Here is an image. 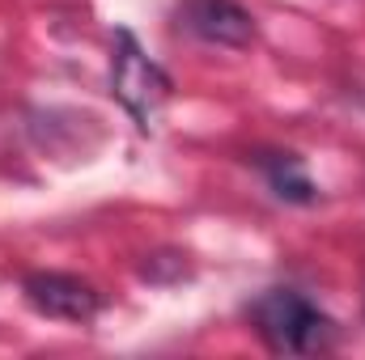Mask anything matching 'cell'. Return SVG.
Returning a JSON list of instances; mask_svg holds the SVG:
<instances>
[{
	"label": "cell",
	"instance_id": "cell-4",
	"mask_svg": "<svg viewBox=\"0 0 365 360\" xmlns=\"http://www.w3.org/2000/svg\"><path fill=\"white\" fill-rule=\"evenodd\" d=\"M182 26L217 47H251L255 43V17L238 0H187Z\"/></svg>",
	"mask_w": 365,
	"mask_h": 360
},
{
	"label": "cell",
	"instance_id": "cell-3",
	"mask_svg": "<svg viewBox=\"0 0 365 360\" xmlns=\"http://www.w3.org/2000/svg\"><path fill=\"white\" fill-rule=\"evenodd\" d=\"M21 292L34 314L60 318V322H90L102 309L98 288L86 284L81 275H64V271H34V275H26Z\"/></svg>",
	"mask_w": 365,
	"mask_h": 360
},
{
	"label": "cell",
	"instance_id": "cell-2",
	"mask_svg": "<svg viewBox=\"0 0 365 360\" xmlns=\"http://www.w3.org/2000/svg\"><path fill=\"white\" fill-rule=\"evenodd\" d=\"M110 93L119 97V106L136 119L140 132H158L162 127V115L170 106V77L162 73V64H153L145 55V47L119 30L115 38V55H110Z\"/></svg>",
	"mask_w": 365,
	"mask_h": 360
},
{
	"label": "cell",
	"instance_id": "cell-1",
	"mask_svg": "<svg viewBox=\"0 0 365 360\" xmlns=\"http://www.w3.org/2000/svg\"><path fill=\"white\" fill-rule=\"evenodd\" d=\"M255 331L264 335V344L280 356H314L327 352L336 339V327L327 314H319L302 292L293 288H272L255 301L251 309Z\"/></svg>",
	"mask_w": 365,
	"mask_h": 360
},
{
	"label": "cell",
	"instance_id": "cell-5",
	"mask_svg": "<svg viewBox=\"0 0 365 360\" xmlns=\"http://www.w3.org/2000/svg\"><path fill=\"white\" fill-rule=\"evenodd\" d=\"M264 174H268L276 195L289 199V203H310V199H314V182H310V174L302 170V162H297L293 153H272V157H264Z\"/></svg>",
	"mask_w": 365,
	"mask_h": 360
}]
</instances>
